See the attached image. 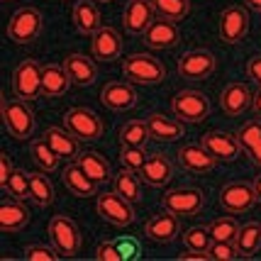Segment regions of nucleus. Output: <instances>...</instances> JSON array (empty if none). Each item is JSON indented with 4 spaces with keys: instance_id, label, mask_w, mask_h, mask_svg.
Masks as SVG:
<instances>
[{
    "instance_id": "nucleus-1",
    "label": "nucleus",
    "mask_w": 261,
    "mask_h": 261,
    "mask_svg": "<svg viewBox=\"0 0 261 261\" xmlns=\"http://www.w3.org/2000/svg\"><path fill=\"white\" fill-rule=\"evenodd\" d=\"M122 76L137 86H156L166 79V66L151 54H129L122 64Z\"/></svg>"
},
{
    "instance_id": "nucleus-2",
    "label": "nucleus",
    "mask_w": 261,
    "mask_h": 261,
    "mask_svg": "<svg viewBox=\"0 0 261 261\" xmlns=\"http://www.w3.org/2000/svg\"><path fill=\"white\" fill-rule=\"evenodd\" d=\"M3 125L10 132L12 139H27L34 132V113L27 105V100L15 98V100L3 102Z\"/></svg>"
},
{
    "instance_id": "nucleus-3",
    "label": "nucleus",
    "mask_w": 261,
    "mask_h": 261,
    "mask_svg": "<svg viewBox=\"0 0 261 261\" xmlns=\"http://www.w3.org/2000/svg\"><path fill=\"white\" fill-rule=\"evenodd\" d=\"M42 27L44 20L37 8H20L8 22V39H12L15 44H30L42 34Z\"/></svg>"
},
{
    "instance_id": "nucleus-4",
    "label": "nucleus",
    "mask_w": 261,
    "mask_h": 261,
    "mask_svg": "<svg viewBox=\"0 0 261 261\" xmlns=\"http://www.w3.org/2000/svg\"><path fill=\"white\" fill-rule=\"evenodd\" d=\"M49 237H51V244L57 247V251L61 256H76L81 251V232L79 225L66 215H54L49 220Z\"/></svg>"
},
{
    "instance_id": "nucleus-5",
    "label": "nucleus",
    "mask_w": 261,
    "mask_h": 261,
    "mask_svg": "<svg viewBox=\"0 0 261 261\" xmlns=\"http://www.w3.org/2000/svg\"><path fill=\"white\" fill-rule=\"evenodd\" d=\"M171 110L181 122H203L210 115V100L200 91H181L173 95Z\"/></svg>"
},
{
    "instance_id": "nucleus-6",
    "label": "nucleus",
    "mask_w": 261,
    "mask_h": 261,
    "mask_svg": "<svg viewBox=\"0 0 261 261\" xmlns=\"http://www.w3.org/2000/svg\"><path fill=\"white\" fill-rule=\"evenodd\" d=\"M12 91L17 98L32 102L42 95V66L34 59H24L12 73Z\"/></svg>"
},
{
    "instance_id": "nucleus-7",
    "label": "nucleus",
    "mask_w": 261,
    "mask_h": 261,
    "mask_svg": "<svg viewBox=\"0 0 261 261\" xmlns=\"http://www.w3.org/2000/svg\"><path fill=\"white\" fill-rule=\"evenodd\" d=\"M64 122H66L68 132L76 135L81 142H95L105 132V125L98 117V113H93L88 108H71L64 117Z\"/></svg>"
},
{
    "instance_id": "nucleus-8",
    "label": "nucleus",
    "mask_w": 261,
    "mask_h": 261,
    "mask_svg": "<svg viewBox=\"0 0 261 261\" xmlns=\"http://www.w3.org/2000/svg\"><path fill=\"white\" fill-rule=\"evenodd\" d=\"M164 210L178 217H195L205 207V195L198 188H173L161 198Z\"/></svg>"
},
{
    "instance_id": "nucleus-9",
    "label": "nucleus",
    "mask_w": 261,
    "mask_h": 261,
    "mask_svg": "<svg viewBox=\"0 0 261 261\" xmlns=\"http://www.w3.org/2000/svg\"><path fill=\"white\" fill-rule=\"evenodd\" d=\"M98 213H100L102 220H108L110 225H117V227H125V225L135 222V207L117 191L98 198Z\"/></svg>"
},
{
    "instance_id": "nucleus-10",
    "label": "nucleus",
    "mask_w": 261,
    "mask_h": 261,
    "mask_svg": "<svg viewBox=\"0 0 261 261\" xmlns=\"http://www.w3.org/2000/svg\"><path fill=\"white\" fill-rule=\"evenodd\" d=\"M254 203H256L254 186H249V183H244V181L227 183V186L222 188V193H220V205H222L227 213H232V215L247 213Z\"/></svg>"
},
{
    "instance_id": "nucleus-11",
    "label": "nucleus",
    "mask_w": 261,
    "mask_h": 261,
    "mask_svg": "<svg viewBox=\"0 0 261 261\" xmlns=\"http://www.w3.org/2000/svg\"><path fill=\"white\" fill-rule=\"evenodd\" d=\"M247 32H249V15H247L244 8L232 5V8L222 12V17H220V37H222L225 44L242 42L247 37Z\"/></svg>"
},
{
    "instance_id": "nucleus-12",
    "label": "nucleus",
    "mask_w": 261,
    "mask_h": 261,
    "mask_svg": "<svg viewBox=\"0 0 261 261\" xmlns=\"http://www.w3.org/2000/svg\"><path fill=\"white\" fill-rule=\"evenodd\" d=\"M125 42L115 27H100L91 39V51L98 61H115L122 57Z\"/></svg>"
},
{
    "instance_id": "nucleus-13",
    "label": "nucleus",
    "mask_w": 261,
    "mask_h": 261,
    "mask_svg": "<svg viewBox=\"0 0 261 261\" xmlns=\"http://www.w3.org/2000/svg\"><path fill=\"white\" fill-rule=\"evenodd\" d=\"M154 5L151 0H127L125 12H122V22H125V30L129 34H142L147 32V27L154 22Z\"/></svg>"
},
{
    "instance_id": "nucleus-14",
    "label": "nucleus",
    "mask_w": 261,
    "mask_h": 261,
    "mask_svg": "<svg viewBox=\"0 0 261 261\" xmlns=\"http://www.w3.org/2000/svg\"><path fill=\"white\" fill-rule=\"evenodd\" d=\"M144 234H147L151 242H159V244H169L173 239L181 234V217L164 210L159 215H154L151 220L147 222L144 227Z\"/></svg>"
},
{
    "instance_id": "nucleus-15",
    "label": "nucleus",
    "mask_w": 261,
    "mask_h": 261,
    "mask_svg": "<svg viewBox=\"0 0 261 261\" xmlns=\"http://www.w3.org/2000/svg\"><path fill=\"white\" fill-rule=\"evenodd\" d=\"M213 71H215V57L210 51H203V49H193L178 61V73L183 79L203 81Z\"/></svg>"
},
{
    "instance_id": "nucleus-16",
    "label": "nucleus",
    "mask_w": 261,
    "mask_h": 261,
    "mask_svg": "<svg viewBox=\"0 0 261 261\" xmlns=\"http://www.w3.org/2000/svg\"><path fill=\"white\" fill-rule=\"evenodd\" d=\"M203 147L217 161H234L242 154V144H239L237 135L232 132H207L203 137Z\"/></svg>"
},
{
    "instance_id": "nucleus-17",
    "label": "nucleus",
    "mask_w": 261,
    "mask_h": 261,
    "mask_svg": "<svg viewBox=\"0 0 261 261\" xmlns=\"http://www.w3.org/2000/svg\"><path fill=\"white\" fill-rule=\"evenodd\" d=\"M100 100L110 108V110H132L137 102V91L132 88L129 81H110L100 91Z\"/></svg>"
},
{
    "instance_id": "nucleus-18",
    "label": "nucleus",
    "mask_w": 261,
    "mask_h": 261,
    "mask_svg": "<svg viewBox=\"0 0 261 261\" xmlns=\"http://www.w3.org/2000/svg\"><path fill=\"white\" fill-rule=\"evenodd\" d=\"M142 39H144V44H147L149 49H171V46L178 44L181 34H178L176 22L159 17V20H154V22L147 27V32L142 34Z\"/></svg>"
},
{
    "instance_id": "nucleus-19",
    "label": "nucleus",
    "mask_w": 261,
    "mask_h": 261,
    "mask_svg": "<svg viewBox=\"0 0 261 261\" xmlns=\"http://www.w3.org/2000/svg\"><path fill=\"white\" fill-rule=\"evenodd\" d=\"M178 161L186 171L191 173H207L215 169L217 159L203 147V144H186L178 149Z\"/></svg>"
},
{
    "instance_id": "nucleus-20",
    "label": "nucleus",
    "mask_w": 261,
    "mask_h": 261,
    "mask_svg": "<svg viewBox=\"0 0 261 261\" xmlns=\"http://www.w3.org/2000/svg\"><path fill=\"white\" fill-rule=\"evenodd\" d=\"M251 98H254V93L249 91V86H244V83H229L227 88L222 91V95H220L222 113L229 115V117H239L251 105Z\"/></svg>"
},
{
    "instance_id": "nucleus-21",
    "label": "nucleus",
    "mask_w": 261,
    "mask_h": 261,
    "mask_svg": "<svg viewBox=\"0 0 261 261\" xmlns=\"http://www.w3.org/2000/svg\"><path fill=\"white\" fill-rule=\"evenodd\" d=\"M139 178L147 183V186H166V183L173 178V166L166 156L161 154H149V159L144 161V166L139 169Z\"/></svg>"
},
{
    "instance_id": "nucleus-22",
    "label": "nucleus",
    "mask_w": 261,
    "mask_h": 261,
    "mask_svg": "<svg viewBox=\"0 0 261 261\" xmlns=\"http://www.w3.org/2000/svg\"><path fill=\"white\" fill-rule=\"evenodd\" d=\"M149 137L156 142H176L183 137V122L176 117H166L161 113H151L147 117Z\"/></svg>"
},
{
    "instance_id": "nucleus-23",
    "label": "nucleus",
    "mask_w": 261,
    "mask_h": 261,
    "mask_svg": "<svg viewBox=\"0 0 261 261\" xmlns=\"http://www.w3.org/2000/svg\"><path fill=\"white\" fill-rule=\"evenodd\" d=\"M30 217H32V213L24 207L22 200L10 198V200H3V205H0V227H3V232H20L22 227L30 225Z\"/></svg>"
},
{
    "instance_id": "nucleus-24",
    "label": "nucleus",
    "mask_w": 261,
    "mask_h": 261,
    "mask_svg": "<svg viewBox=\"0 0 261 261\" xmlns=\"http://www.w3.org/2000/svg\"><path fill=\"white\" fill-rule=\"evenodd\" d=\"M68 88H71V79H68L66 68L57 66V64L42 66V95L44 98H61L66 95Z\"/></svg>"
},
{
    "instance_id": "nucleus-25",
    "label": "nucleus",
    "mask_w": 261,
    "mask_h": 261,
    "mask_svg": "<svg viewBox=\"0 0 261 261\" xmlns=\"http://www.w3.org/2000/svg\"><path fill=\"white\" fill-rule=\"evenodd\" d=\"M64 68H66L68 79L73 86H93L95 79H98V68L91 59H86L83 54H71L64 61Z\"/></svg>"
},
{
    "instance_id": "nucleus-26",
    "label": "nucleus",
    "mask_w": 261,
    "mask_h": 261,
    "mask_svg": "<svg viewBox=\"0 0 261 261\" xmlns=\"http://www.w3.org/2000/svg\"><path fill=\"white\" fill-rule=\"evenodd\" d=\"M73 24L83 34H95L102 27V17L98 5L93 0H79L73 5Z\"/></svg>"
},
{
    "instance_id": "nucleus-27",
    "label": "nucleus",
    "mask_w": 261,
    "mask_h": 261,
    "mask_svg": "<svg viewBox=\"0 0 261 261\" xmlns=\"http://www.w3.org/2000/svg\"><path fill=\"white\" fill-rule=\"evenodd\" d=\"M44 139L51 144V149L57 151L61 159H76L81 154V139L76 135H71L68 129H59V127H49Z\"/></svg>"
},
{
    "instance_id": "nucleus-28",
    "label": "nucleus",
    "mask_w": 261,
    "mask_h": 261,
    "mask_svg": "<svg viewBox=\"0 0 261 261\" xmlns=\"http://www.w3.org/2000/svg\"><path fill=\"white\" fill-rule=\"evenodd\" d=\"M64 186H66V191L76 195V198H88V195H95V188H98V183L91 181L88 176H86V171L81 169L79 164H71L66 166L64 171Z\"/></svg>"
},
{
    "instance_id": "nucleus-29",
    "label": "nucleus",
    "mask_w": 261,
    "mask_h": 261,
    "mask_svg": "<svg viewBox=\"0 0 261 261\" xmlns=\"http://www.w3.org/2000/svg\"><path fill=\"white\" fill-rule=\"evenodd\" d=\"M76 164L95 183H102L110 178V161L105 159V156H100L98 151H81L79 156H76Z\"/></svg>"
},
{
    "instance_id": "nucleus-30",
    "label": "nucleus",
    "mask_w": 261,
    "mask_h": 261,
    "mask_svg": "<svg viewBox=\"0 0 261 261\" xmlns=\"http://www.w3.org/2000/svg\"><path fill=\"white\" fill-rule=\"evenodd\" d=\"M113 186H115V191L122 195V198H127L129 203H137V200L142 198V178H139V173L132 169H125V166H122V171L115 173Z\"/></svg>"
},
{
    "instance_id": "nucleus-31",
    "label": "nucleus",
    "mask_w": 261,
    "mask_h": 261,
    "mask_svg": "<svg viewBox=\"0 0 261 261\" xmlns=\"http://www.w3.org/2000/svg\"><path fill=\"white\" fill-rule=\"evenodd\" d=\"M234 247H237L239 256H254L261 249V225L259 222H249L242 225L234 237Z\"/></svg>"
},
{
    "instance_id": "nucleus-32",
    "label": "nucleus",
    "mask_w": 261,
    "mask_h": 261,
    "mask_svg": "<svg viewBox=\"0 0 261 261\" xmlns=\"http://www.w3.org/2000/svg\"><path fill=\"white\" fill-rule=\"evenodd\" d=\"M149 139V127H147V120H129L122 125L120 129V142L125 147H144Z\"/></svg>"
},
{
    "instance_id": "nucleus-33",
    "label": "nucleus",
    "mask_w": 261,
    "mask_h": 261,
    "mask_svg": "<svg viewBox=\"0 0 261 261\" xmlns=\"http://www.w3.org/2000/svg\"><path fill=\"white\" fill-rule=\"evenodd\" d=\"M30 154H32V159H34V164L39 166L42 171H54L59 166V156L57 151L51 149V144L46 142V139H34L32 144H30Z\"/></svg>"
},
{
    "instance_id": "nucleus-34",
    "label": "nucleus",
    "mask_w": 261,
    "mask_h": 261,
    "mask_svg": "<svg viewBox=\"0 0 261 261\" xmlns=\"http://www.w3.org/2000/svg\"><path fill=\"white\" fill-rule=\"evenodd\" d=\"M154 5V12L164 17V20H171V22H181L183 17L191 12V3L188 0H151Z\"/></svg>"
},
{
    "instance_id": "nucleus-35",
    "label": "nucleus",
    "mask_w": 261,
    "mask_h": 261,
    "mask_svg": "<svg viewBox=\"0 0 261 261\" xmlns=\"http://www.w3.org/2000/svg\"><path fill=\"white\" fill-rule=\"evenodd\" d=\"M30 193H32L34 203L42 207L54 203V186L44 173H30Z\"/></svg>"
},
{
    "instance_id": "nucleus-36",
    "label": "nucleus",
    "mask_w": 261,
    "mask_h": 261,
    "mask_svg": "<svg viewBox=\"0 0 261 261\" xmlns=\"http://www.w3.org/2000/svg\"><path fill=\"white\" fill-rule=\"evenodd\" d=\"M10 198L15 200H32V193H30V173H24L22 169H15L10 176V181H8V188H5Z\"/></svg>"
},
{
    "instance_id": "nucleus-37",
    "label": "nucleus",
    "mask_w": 261,
    "mask_h": 261,
    "mask_svg": "<svg viewBox=\"0 0 261 261\" xmlns=\"http://www.w3.org/2000/svg\"><path fill=\"white\" fill-rule=\"evenodd\" d=\"M183 242H186V249L193 251H205L210 249L213 244V234H210V227H191L183 232Z\"/></svg>"
},
{
    "instance_id": "nucleus-38",
    "label": "nucleus",
    "mask_w": 261,
    "mask_h": 261,
    "mask_svg": "<svg viewBox=\"0 0 261 261\" xmlns=\"http://www.w3.org/2000/svg\"><path fill=\"white\" fill-rule=\"evenodd\" d=\"M239 232V225L234 217H217L215 222L210 225V234L215 242H234Z\"/></svg>"
},
{
    "instance_id": "nucleus-39",
    "label": "nucleus",
    "mask_w": 261,
    "mask_h": 261,
    "mask_svg": "<svg viewBox=\"0 0 261 261\" xmlns=\"http://www.w3.org/2000/svg\"><path fill=\"white\" fill-rule=\"evenodd\" d=\"M237 139L244 151L249 147H254L256 142H261V120H247V122L237 129Z\"/></svg>"
},
{
    "instance_id": "nucleus-40",
    "label": "nucleus",
    "mask_w": 261,
    "mask_h": 261,
    "mask_svg": "<svg viewBox=\"0 0 261 261\" xmlns=\"http://www.w3.org/2000/svg\"><path fill=\"white\" fill-rule=\"evenodd\" d=\"M147 151H144V147H125L122 144V149H120V161H122V166L125 169H132L139 173V169L144 166V161H147Z\"/></svg>"
},
{
    "instance_id": "nucleus-41",
    "label": "nucleus",
    "mask_w": 261,
    "mask_h": 261,
    "mask_svg": "<svg viewBox=\"0 0 261 261\" xmlns=\"http://www.w3.org/2000/svg\"><path fill=\"white\" fill-rule=\"evenodd\" d=\"M207 256L213 261H232L239 256V251L234 247V242H215L213 239V244L207 249Z\"/></svg>"
},
{
    "instance_id": "nucleus-42",
    "label": "nucleus",
    "mask_w": 261,
    "mask_h": 261,
    "mask_svg": "<svg viewBox=\"0 0 261 261\" xmlns=\"http://www.w3.org/2000/svg\"><path fill=\"white\" fill-rule=\"evenodd\" d=\"M24 256H27V261H57V259H61V254L57 251V247L51 249V247H44V244H32V247H27Z\"/></svg>"
},
{
    "instance_id": "nucleus-43",
    "label": "nucleus",
    "mask_w": 261,
    "mask_h": 261,
    "mask_svg": "<svg viewBox=\"0 0 261 261\" xmlns=\"http://www.w3.org/2000/svg\"><path fill=\"white\" fill-rule=\"evenodd\" d=\"M95 256L100 261H122L125 259V251H120V247L113 244V242H102L98 247V251H95Z\"/></svg>"
},
{
    "instance_id": "nucleus-44",
    "label": "nucleus",
    "mask_w": 261,
    "mask_h": 261,
    "mask_svg": "<svg viewBox=\"0 0 261 261\" xmlns=\"http://www.w3.org/2000/svg\"><path fill=\"white\" fill-rule=\"evenodd\" d=\"M12 161H10V156L3 151L0 154V186L3 188H8V181H10V176H12Z\"/></svg>"
},
{
    "instance_id": "nucleus-45",
    "label": "nucleus",
    "mask_w": 261,
    "mask_h": 261,
    "mask_svg": "<svg viewBox=\"0 0 261 261\" xmlns=\"http://www.w3.org/2000/svg\"><path fill=\"white\" fill-rule=\"evenodd\" d=\"M247 73H249V79L254 81V83H259L261 86V57L249 59V64H247Z\"/></svg>"
},
{
    "instance_id": "nucleus-46",
    "label": "nucleus",
    "mask_w": 261,
    "mask_h": 261,
    "mask_svg": "<svg viewBox=\"0 0 261 261\" xmlns=\"http://www.w3.org/2000/svg\"><path fill=\"white\" fill-rule=\"evenodd\" d=\"M181 259L186 261V259H195V261H207L210 256L205 254V251H193V249H188L186 254H181Z\"/></svg>"
},
{
    "instance_id": "nucleus-47",
    "label": "nucleus",
    "mask_w": 261,
    "mask_h": 261,
    "mask_svg": "<svg viewBox=\"0 0 261 261\" xmlns=\"http://www.w3.org/2000/svg\"><path fill=\"white\" fill-rule=\"evenodd\" d=\"M247 154L251 156V161L256 164V166H261V142H256L254 147H249L247 149Z\"/></svg>"
},
{
    "instance_id": "nucleus-48",
    "label": "nucleus",
    "mask_w": 261,
    "mask_h": 261,
    "mask_svg": "<svg viewBox=\"0 0 261 261\" xmlns=\"http://www.w3.org/2000/svg\"><path fill=\"white\" fill-rule=\"evenodd\" d=\"M251 108H254V113L261 117V88L254 93V98H251Z\"/></svg>"
},
{
    "instance_id": "nucleus-49",
    "label": "nucleus",
    "mask_w": 261,
    "mask_h": 261,
    "mask_svg": "<svg viewBox=\"0 0 261 261\" xmlns=\"http://www.w3.org/2000/svg\"><path fill=\"white\" fill-rule=\"evenodd\" d=\"M254 193H256V200L261 203V176H256V181H254Z\"/></svg>"
},
{
    "instance_id": "nucleus-50",
    "label": "nucleus",
    "mask_w": 261,
    "mask_h": 261,
    "mask_svg": "<svg viewBox=\"0 0 261 261\" xmlns=\"http://www.w3.org/2000/svg\"><path fill=\"white\" fill-rule=\"evenodd\" d=\"M247 5H249L251 10H256V12H261V0H244Z\"/></svg>"
},
{
    "instance_id": "nucleus-51",
    "label": "nucleus",
    "mask_w": 261,
    "mask_h": 261,
    "mask_svg": "<svg viewBox=\"0 0 261 261\" xmlns=\"http://www.w3.org/2000/svg\"><path fill=\"white\" fill-rule=\"evenodd\" d=\"M102 3H113V0H102Z\"/></svg>"
}]
</instances>
